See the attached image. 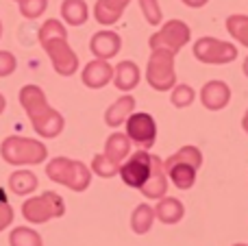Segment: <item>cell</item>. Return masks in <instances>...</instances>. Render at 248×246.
<instances>
[{
  "mask_svg": "<svg viewBox=\"0 0 248 246\" xmlns=\"http://www.w3.org/2000/svg\"><path fill=\"white\" fill-rule=\"evenodd\" d=\"M20 105L31 118L35 133L42 138H57L63 131L65 120L57 109H52L46 100V94L37 85H24L20 90Z\"/></svg>",
  "mask_w": 248,
  "mask_h": 246,
  "instance_id": "obj_1",
  "label": "cell"
},
{
  "mask_svg": "<svg viewBox=\"0 0 248 246\" xmlns=\"http://www.w3.org/2000/svg\"><path fill=\"white\" fill-rule=\"evenodd\" d=\"M17 4H20L22 15L29 17V20H35V17H39L46 11L48 0H17Z\"/></svg>",
  "mask_w": 248,
  "mask_h": 246,
  "instance_id": "obj_28",
  "label": "cell"
},
{
  "mask_svg": "<svg viewBox=\"0 0 248 246\" xmlns=\"http://www.w3.org/2000/svg\"><path fill=\"white\" fill-rule=\"evenodd\" d=\"M92 170H94L98 177L103 179H109V177H116L118 170H120V166L113 164L111 159H107L105 155H96L94 159H92Z\"/></svg>",
  "mask_w": 248,
  "mask_h": 246,
  "instance_id": "obj_27",
  "label": "cell"
},
{
  "mask_svg": "<svg viewBox=\"0 0 248 246\" xmlns=\"http://www.w3.org/2000/svg\"><path fill=\"white\" fill-rule=\"evenodd\" d=\"M81 78L90 90H100L113 78V68L109 65L107 59H94L85 65Z\"/></svg>",
  "mask_w": 248,
  "mask_h": 246,
  "instance_id": "obj_13",
  "label": "cell"
},
{
  "mask_svg": "<svg viewBox=\"0 0 248 246\" xmlns=\"http://www.w3.org/2000/svg\"><path fill=\"white\" fill-rule=\"evenodd\" d=\"M16 2H17V0H16Z\"/></svg>",
  "mask_w": 248,
  "mask_h": 246,
  "instance_id": "obj_38",
  "label": "cell"
},
{
  "mask_svg": "<svg viewBox=\"0 0 248 246\" xmlns=\"http://www.w3.org/2000/svg\"><path fill=\"white\" fill-rule=\"evenodd\" d=\"M242 126H244V131L248 133V109H246V113H244V120H242Z\"/></svg>",
  "mask_w": 248,
  "mask_h": 246,
  "instance_id": "obj_33",
  "label": "cell"
},
{
  "mask_svg": "<svg viewBox=\"0 0 248 246\" xmlns=\"http://www.w3.org/2000/svg\"><path fill=\"white\" fill-rule=\"evenodd\" d=\"M153 220H155V209L150 207V205H137L131 216V229L135 231L137 235H144L150 231Z\"/></svg>",
  "mask_w": 248,
  "mask_h": 246,
  "instance_id": "obj_23",
  "label": "cell"
},
{
  "mask_svg": "<svg viewBox=\"0 0 248 246\" xmlns=\"http://www.w3.org/2000/svg\"><path fill=\"white\" fill-rule=\"evenodd\" d=\"M131 0H98L94 7V17L96 22H100L103 26H111L116 24L122 17L124 9Z\"/></svg>",
  "mask_w": 248,
  "mask_h": 246,
  "instance_id": "obj_16",
  "label": "cell"
},
{
  "mask_svg": "<svg viewBox=\"0 0 248 246\" xmlns=\"http://www.w3.org/2000/svg\"><path fill=\"white\" fill-rule=\"evenodd\" d=\"M140 7H141V13H144L148 24L157 26L159 22H161V9H159L157 0H140Z\"/></svg>",
  "mask_w": 248,
  "mask_h": 246,
  "instance_id": "obj_29",
  "label": "cell"
},
{
  "mask_svg": "<svg viewBox=\"0 0 248 246\" xmlns=\"http://www.w3.org/2000/svg\"><path fill=\"white\" fill-rule=\"evenodd\" d=\"M4 107H7V100H4V96L0 94V113L4 111Z\"/></svg>",
  "mask_w": 248,
  "mask_h": 246,
  "instance_id": "obj_34",
  "label": "cell"
},
{
  "mask_svg": "<svg viewBox=\"0 0 248 246\" xmlns=\"http://www.w3.org/2000/svg\"><path fill=\"white\" fill-rule=\"evenodd\" d=\"M0 37H2V22H0Z\"/></svg>",
  "mask_w": 248,
  "mask_h": 246,
  "instance_id": "obj_36",
  "label": "cell"
},
{
  "mask_svg": "<svg viewBox=\"0 0 248 246\" xmlns=\"http://www.w3.org/2000/svg\"><path fill=\"white\" fill-rule=\"evenodd\" d=\"M231 100V90L224 81H209L201 92V103L205 105L209 111H220L224 109Z\"/></svg>",
  "mask_w": 248,
  "mask_h": 246,
  "instance_id": "obj_14",
  "label": "cell"
},
{
  "mask_svg": "<svg viewBox=\"0 0 248 246\" xmlns=\"http://www.w3.org/2000/svg\"><path fill=\"white\" fill-rule=\"evenodd\" d=\"M233 246H248V244H233Z\"/></svg>",
  "mask_w": 248,
  "mask_h": 246,
  "instance_id": "obj_37",
  "label": "cell"
},
{
  "mask_svg": "<svg viewBox=\"0 0 248 246\" xmlns=\"http://www.w3.org/2000/svg\"><path fill=\"white\" fill-rule=\"evenodd\" d=\"M13 222V207L4 200H0V231H4Z\"/></svg>",
  "mask_w": 248,
  "mask_h": 246,
  "instance_id": "obj_31",
  "label": "cell"
},
{
  "mask_svg": "<svg viewBox=\"0 0 248 246\" xmlns=\"http://www.w3.org/2000/svg\"><path fill=\"white\" fill-rule=\"evenodd\" d=\"M194 57L207 65H222L237 59V48L216 37H201L194 44Z\"/></svg>",
  "mask_w": 248,
  "mask_h": 246,
  "instance_id": "obj_9",
  "label": "cell"
},
{
  "mask_svg": "<svg viewBox=\"0 0 248 246\" xmlns=\"http://www.w3.org/2000/svg\"><path fill=\"white\" fill-rule=\"evenodd\" d=\"M150 168H153V155L146 151H137L128 157L124 164H120L118 174L128 187H137L140 190L150 177Z\"/></svg>",
  "mask_w": 248,
  "mask_h": 246,
  "instance_id": "obj_10",
  "label": "cell"
},
{
  "mask_svg": "<svg viewBox=\"0 0 248 246\" xmlns=\"http://www.w3.org/2000/svg\"><path fill=\"white\" fill-rule=\"evenodd\" d=\"M113 83H116L118 90L131 92L140 83V68L133 61H120L116 65V72H113Z\"/></svg>",
  "mask_w": 248,
  "mask_h": 246,
  "instance_id": "obj_18",
  "label": "cell"
},
{
  "mask_svg": "<svg viewBox=\"0 0 248 246\" xmlns=\"http://www.w3.org/2000/svg\"><path fill=\"white\" fill-rule=\"evenodd\" d=\"M0 155L11 166H37L48 157V148L39 139L9 135L0 146Z\"/></svg>",
  "mask_w": 248,
  "mask_h": 246,
  "instance_id": "obj_4",
  "label": "cell"
},
{
  "mask_svg": "<svg viewBox=\"0 0 248 246\" xmlns=\"http://www.w3.org/2000/svg\"><path fill=\"white\" fill-rule=\"evenodd\" d=\"M16 68H17L16 57H13L9 50H0V78L13 74L16 72Z\"/></svg>",
  "mask_w": 248,
  "mask_h": 246,
  "instance_id": "obj_30",
  "label": "cell"
},
{
  "mask_svg": "<svg viewBox=\"0 0 248 246\" xmlns=\"http://www.w3.org/2000/svg\"><path fill=\"white\" fill-rule=\"evenodd\" d=\"M183 4H187V7H192V9H198V7H205L209 0H181Z\"/></svg>",
  "mask_w": 248,
  "mask_h": 246,
  "instance_id": "obj_32",
  "label": "cell"
},
{
  "mask_svg": "<svg viewBox=\"0 0 248 246\" xmlns=\"http://www.w3.org/2000/svg\"><path fill=\"white\" fill-rule=\"evenodd\" d=\"M189 37H192V31H189V26L185 24V22L170 20L150 37V48H153V50H166V52L176 55V52L189 42Z\"/></svg>",
  "mask_w": 248,
  "mask_h": 246,
  "instance_id": "obj_8",
  "label": "cell"
},
{
  "mask_svg": "<svg viewBox=\"0 0 248 246\" xmlns=\"http://www.w3.org/2000/svg\"><path fill=\"white\" fill-rule=\"evenodd\" d=\"M128 153H131V139H128L126 135L124 133L109 135L107 144H105V157H107V159H111L113 164L120 166L128 157Z\"/></svg>",
  "mask_w": 248,
  "mask_h": 246,
  "instance_id": "obj_20",
  "label": "cell"
},
{
  "mask_svg": "<svg viewBox=\"0 0 248 246\" xmlns=\"http://www.w3.org/2000/svg\"><path fill=\"white\" fill-rule=\"evenodd\" d=\"M9 190L17 196H26L37 190V177L31 170H16L9 177Z\"/></svg>",
  "mask_w": 248,
  "mask_h": 246,
  "instance_id": "obj_21",
  "label": "cell"
},
{
  "mask_svg": "<svg viewBox=\"0 0 248 246\" xmlns=\"http://www.w3.org/2000/svg\"><path fill=\"white\" fill-rule=\"evenodd\" d=\"M9 244L11 246H42V235L37 231L29 229V227H17L9 235Z\"/></svg>",
  "mask_w": 248,
  "mask_h": 246,
  "instance_id": "obj_24",
  "label": "cell"
},
{
  "mask_svg": "<svg viewBox=\"0 0 248 246\" xmlns=\"http://www.w3.org/2000/svg\"><path fill=\"white\" fill-rule=\"evenodd\" d=\"M168 190V174L163 170V161L159 159L157 155H153V168H150V177L144 185L140 187V192L146 196V199L159 200L161 196H166Z\"/></svg>",
  "mask_w": 248,
  "mask_h": 246,
  "instance_id": "obj_12",
  "label": "cell"
},
{
  "mask_svg": "<svg viewBox=\"0 0 248 246\" xmlns=\"http://www.w3.org/2000/svg\"><path fill=\"white\" fill-rule=\"evenodd\" d=\"M126 138L141 148H150L157 138V124L150 113H131L126 118Z\"/></svg>",
  "mask_w": 248,
  "mask_h": 246,
  "instance_id": "obj_11",
  "label": "cell"
},
{
  "mask_svg": "<svg viewBox=\"0 0 248 246\" xmlns=\"http://www.w3.org/2000/svg\"><path fill=\"white\" fill-rule=\"evenodd\" d=\"M39 44L50 57L52 68L61 77H72L78 70V57L68 44V31L59 20H46L39 29Z\"/></svg>",
  "mask_w": 248,
  "mask_h": 246,
  "instance_id": "obj_2",
  "label": "cell"
},
{
  "mask_svg": "<svg viewBox=\"0 0 248 246\" xmlns=\"http://www.w3.org/2000/svg\"><path fill=\"white\" fill-rule=\"evenodd\" d=\"M244 74L248 77V57H246V61H244Z\"/></svg>",
  "mask_w": 248,
  "mask_h": 246,
  "instance_id": "obj_35",
  "label": "cell"
},
{
  "mask_svg": "<svg viewBox=\"0 0 248 246\" xmlns=\"http://www.w3.org/2000/svg\"><path fill=\"white\" fill-rule=\"evenodd\" d=\"M155 216H157L163 225H176V222L185 216V207L174 196H161L159 205L155 207Z\"/></svg>",
  "mask_w": 248,
  "mask_h": 246,
  "instance_id": "obj_17",
  "label": "cell"
},
{
  "mask_svg": "<svg viewBox=\"0 0 248 246\" xmlns=\"http://www.w3.org/2000/svg\"><path fill=\"white\" fill-rule=\"evenodd\" d=\"M202 166V153L196 146H183L163 161V170L179 190H189L196 183V174Z\"/></svg>",
  "mask_w": 248,
  "mask_h": 246,
  "instance_id": "obj_3",
  "label": "cell"
},
{
  "mask_svg": "<svg viewBox=\"0 0 248 246\" xmlns=\"http://www.w3.org/2000/svg\"><path fill=\"white\" fill-rule=\"evenodd\" d=\"M46 174L50 181L61 183V185L70 187L74 192H85L92 181L90 168L83 161H74L68 157H55L52 161H48Z\"/></svg>",
  "mask_w": 248,
  "mask_h": 246,
  "instance_id": "obj_5",
  "label": "cell"
},
{
  "mask_svg": "<svg viewBox=\"0 0 248 246\" xmlns=\"http://www.w3.org/2000/svg\"><path fill=\"white\" fill-rule=\"evenodd\" d=\"M63 214L65 203L55 192H44V194L29 199L22 205V216L26 218V222H33V225H44L52 218H61Z\"/></svg>",
  "mask_w": 248,
  "mask_h": 246,
  "instance_id": "obj_6",
  "label": "cell"
},
{
  "mask_svg": "<svg viewBox=\"0 0 248 246\" xmlns=\"http://www.w3.org/2000/svg\"><path fill=\"white\" fill-rule=\"evenodd\" d=\"M194 98H196L194 90H192L189 85H185V83H181V85H174V87H172L170 100H172V105H174V107H179V109L189 107V105L194 103Z\"/></svg>",
  "mask_w": 248,
  "mask_h": 246,
  "instance_id": "obj_26",
  "label": "cell"
},
{
  "mask_svg": "<svg viewBox=\"0 0 248 246\" xmlns=\"http://www.w3.org/2000/svg\"><path fill=\"white\" fill-rule=\"evenodd\" d=\"M120 46L122 39L113 31H100L90 42V50L94 52L96 59H111V57H116L120 52Z\"/></svg>",
  "mask_w": 248,
  "mask_h": 246,
  "instance_id": "obj_15",
  "label": "cell"
},
{
  "mask_svg": "<svg viewBox=\"0 0 248 246\" xmlns=\"http://www.w3.org/2000/svg\"><path fill=\"white\" fill-rule=\"evenodd\" d=\"M146 81L153 90L168 92L174 87L176 72H174V55L166 50H153L146 68Z\"/></svg>",
  "mask_w": 248,
  "mask_h": 246,
  "instance_id": "obj_7",
  "label": "cell"
},
{
  "mask_svg": "<svg viewBox=\"0 0 248 246\" xmlns=\"http://www.w3.org/2000/svg\"><path fill=\"white\" fill-rule=\"evenodd\" d=\"M227 31L242 46L248 48V15H240V13H237V15L227 17Z\"/></svg>",
  "mask_w": 248,
  "mask_h": 246,
  "instance_id": "obj_25",
  "label": "cell"
},
{
  "mask_svg": "<svg viewBox=\"0 0 248 246\" xmlns=\"http://www.w3.org/2000/svg\"><path fill=\"white\" fill-rule=\"evenodd\" d=\"M133 109H135V98H133V96H120V98L107 109L105 122H107L109 126H120L126 122V118L133 113Z\"/></svg>",
  "mask_w": 248,
  "mask_h": 246,
  "instance_id": "obj_19",
  "label": "cell"
},
{
  "mask_svg": "<svg viewBox=\"0 0 248 246\" xmlns=\"http://www.w3.org/2000/svg\"><path fill=\"white\" fill-rule=\"evenodd\" d=\"M87 15H90V11H87L85 0H63V4H61V17L70 26L85 24Z\"/></svg>",
  "mask_w": 248,
  "mask_h": 246,
  "instance_id": "obj_22",
  "label": "cell"
}]
</instances>
